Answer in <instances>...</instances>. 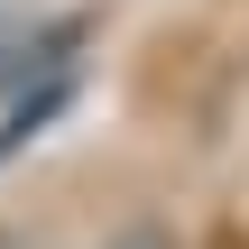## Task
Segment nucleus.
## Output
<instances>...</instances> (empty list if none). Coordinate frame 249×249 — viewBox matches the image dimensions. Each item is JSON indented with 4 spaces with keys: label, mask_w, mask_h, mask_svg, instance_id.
<instances>
[{
    "label": "nucleus",
    "mask_w": 249,
    "mask_h": 249,
    "mask_svg": "<svg viewBox=\"0 0 249 249\" xmlns=\"http://www.w3.org/2000/svg\"><path fill=\"white\" fill-rule=\"evenodd\" d=\"M102 249H176V240H166V231H157V222H129V231H120V240H102Z\"/></svg>",
    "instance_id": "obj_1"
}]
</instances>
